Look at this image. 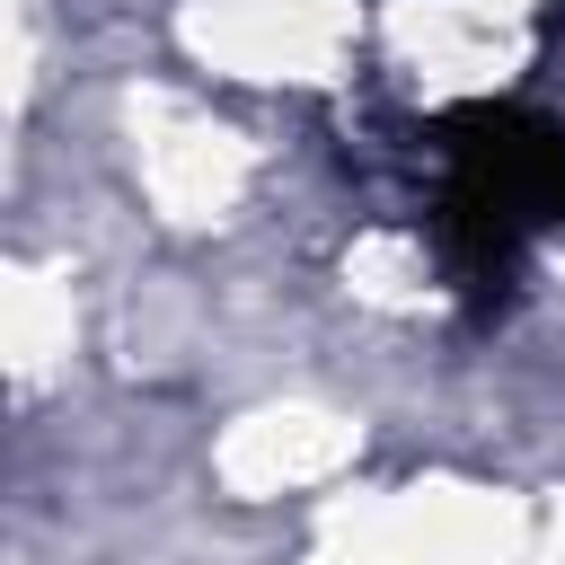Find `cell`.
Wrapping results in <instances>:
<instances>
[{"label": "cell", "mask_w": 565, "mask_h": 565, "mask_svg": "<svg viewBox=\"0 0 565 565\" xmlns=\"http://www.w3.org/2000/svg\"><path fill=\"white\" fill-rule=\"evenodd\" d=\"M441 194H433V247L468 309H503L521 282V256L565 230V124L539 106H459L433 132Z\"/></svg>", "instance_id": "obj_1"}]
</instances>
